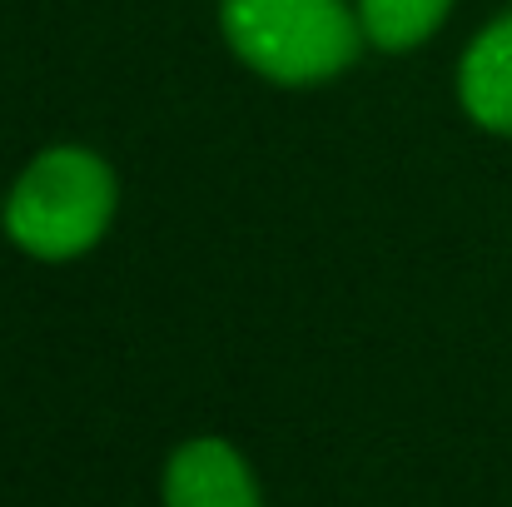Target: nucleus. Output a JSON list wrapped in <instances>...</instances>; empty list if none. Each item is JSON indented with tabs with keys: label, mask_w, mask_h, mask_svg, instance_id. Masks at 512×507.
<instances>
[{
	"label": "nucleus",
	"mask_w": 512,
	"mask_h": 507,
	"mask_svg": "<svg viewBox=\"0 0 512 507\" xmlns=\"http://www.w3.org/2000/svg\"><path fill=\"white\" fill-rule=\"evenodd\" d=\"M115 214V174L90 150H45L5 199L10 239L35 259L85 254Z\"/></svg>",
	"instance_id": "nucleus-2"
},
{
	"label": "nucleus",
	"mask_w": 512,
	"mask_h": 507,
	"mask_svg": "<svg viewBox=\"0 0 512 507\" xmlns=\"http://www.w3.org/2000/svg\"><path fill=\"white\" fill-rule=\"evenodd\" d=\"M458 95L478 125L512 135V15L488 25L468 45L463 70H458Z\"/></svg>",
	"instance_id": "nucleus-4"
},
{
	"label": "nucleus",
	"mask_w": 512,
	"mask_h": 507,
	"mask_svg": "<svg viewBox=\"0 0 512 507\" xmlns=\"http://www.w3.org/2000/svg\"><path fill=\"white\" fill-rule=\"evenodd\" d=\"M165 507H259V488L229 443L194 438L165 468Z\"/></svg>",
	"instance_id": "nucleus-3"
},
{
	"label": "nucleus",
	"mask_w": 512,
	"mask_h": 507,
	"mask_svg": "<svg viewBox=\"0 0 512 507\" xmlns=\"http://www.w3.org/2000/svg\"><path fill=\"white\" fill-rule=\"evenodd\" d=\"M219 20L234 55L279 85L339 75L363 40L343 0H224Z\"/></svg>",
	"instance_id": "nucleus-1"
},
{
	"label": "nucleus",
	"mask_w": 512,
	"mask_h": 507,
	"mask_svg": "<svg viewBox=\"0 0 512 507\" xmlns=\"http://www.w3.org/2000/svg\"><path fill=\"white\" fill-rule=\"evenodd\" d=\"M453 0H363L358 5V20H363V35L383 50H408L418 40H428L438 30V20L448 15Z\"/></svg>",
	"instance_id": "nucleus-5"
}]
</instances>
